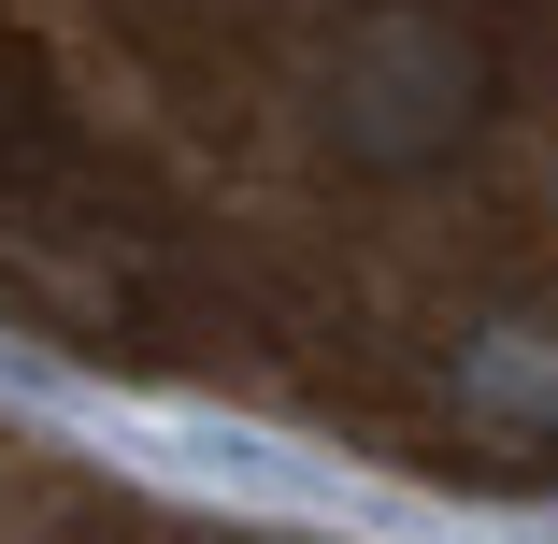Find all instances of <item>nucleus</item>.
Wrapping results in <instances>:
<instances>
[{
    "label": "nucleus",
    "instance_id": "nucleus-1",
    "mask_svg": "<svg viewBox=\"0 0 558 544\" xmlns=\"http://www.w3.org/2000/svg\"><path fill=\"white\" fill-rule=\"evenodd\" d=\"M0 344L558 501V0H0Z\"/></svg>",
    "mask_w": 558,
    "mask_h": 544
},
{
    "label": "nucleus",
    "instance_id": "nucleus-2",
    "mask_svg": "<svg viewBox=\"0 0 558 544\" xmlns=\"http://www.w3.org/2000/svg\"><path fill=\"white\" fill-rule=\"evenodd\" d=\"M0 544H344V530H287V516H230V501L144 487L116 459H86L72 430L0 401Z\"/></svg>",
    "mask_w": 558,
    "mask_h": 544
}]
</instances>
